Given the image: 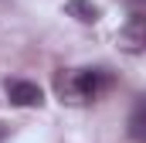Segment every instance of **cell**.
Instances as JSON below:
<instances>
[{"label": "cell", "instance_id": "6", "mask_svg": "<svg viewBox=\"0 0 146 143\" xmlns=\"http://www.w3.org/2000/svg\"><path fill=\"white\" fill-rule=\"evenodd\" d=\"M7 133H10V130H7V126H3V123H0V143L7 140Z\"/></svg>", "mask_w": 146, "mask_h": 143}, {"label": "cell", "instance_id": "4", "mask_svg": "<svg viewBox=\"0 0 146 143\" xmlns=\"http://www.w3.org/2000/svg\"><path fill=\"white\" fill-rule=\"evenodd\" d=\"M65 14L75 17V21H82V24H95V21L102 17V7L92 3V0H68V3H65Z\"/></svg>", "mask_w": 146, "mask_h": 143}, {"label": "cell", "instance_id": "5", "mask_svg": "<svg viewBox=\"0 0 146 143\" xmlns=\"http://www.w3.org/2000/svg\"><path fill=\"white\" fill-rule=\"evenodd\" d=\"M129 136L136 143H146V96H139V102L129 112Z\"/></svg>", "mask_w": 146, "mask_h": 143}, {"label": "cell", "instance_id": "1", "mask_svg": "<svg viewBox=\"0 0 146 143\" xmlns=\"http://www.w3.org/2000/svg\"><path fill=\"white\" fill-rule=\"evenodd\" d=\"M109 85H112V75L106 68H78V72L61 68L54 75V92L68 106H85V102L99 99Z\"/></svg>", "mask_w": 146, "mask_h": 143}, {"label": "cell", "instance_id": "2", "mask_svg": "<svg viewBox=\"0 0 146 143\" xmlns=\"http://www.w3.org/2000/svg\"><path fill=\"white\" fill-rule=\"evenodd\" d=\"M119 48L129 55L146 51V10H133L126 17V24L119 27Z\"/></svg>", "mask_w": 146, "mask_h": 143}, {"label": "cell", "instance_id": "3", "mask_svg": "<svg viewBox=\"0 0 146 143\" xmlns=\"http://www.w3.org/2000/svg\"><path fill=\"white\" fill-rule=\"evenodd\" d=\"M7 99H10L14 106H41V102H44V92L37 89L34 82L7 78Z\"/></svg>", "mask_w": 146, "mask_h": 143}]
</instances>
